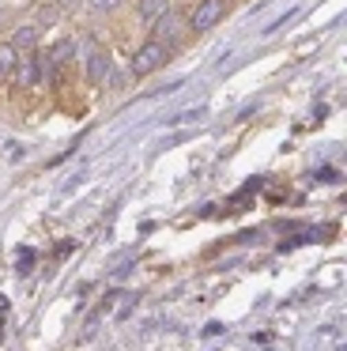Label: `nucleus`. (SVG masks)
I'll return each mask as SVG.
<instances>
[{
    "mask_svg": "<svg viewBox=\"0 0 347 351\" xmlns=\"http://www.w3.org/2000/svg\"><path fill=\"white\" fill-rule=\"evenodd\" d=\"M166 61H170V49H166L163 42L147 38V42H143V46L132 53V64H128V72H132L136 80H143V76H151V72H158Z\"/></svg>",
    "mask_w": 347,
    "mask_h": 351,
    "instance_id": "obj_1",
    "label": "nucleus"
},
{
    "mask_svg": "<svg viewBox=\"0 0 347 351\" xmlns=\"http://www.w3.org/2000/svg\"><path fill=\"white\" fill-rule=\"evenodd\" d=\"M42 72H45L42 57H27V61L15 64V84H19V87H34L38 80H42Z\"/></svg>",
    "mask_w": 347,
    "mask_h": 351,
    "instance_id": "obj_4",
    "label": "nucleus"
},
{
    "mask_svg": "<svg viewBox=\"0 0 347 351\" xmlns=\"http://www.w3.org/2000/svg\"><path fill=\"white\" fill-rule=\"evenodd\" d=\"M121 0H87V12H95V16H106V12H113Z\"/></svg>",
    "mask_w": 347,
    "mask_h": 351,
    "instance_id": "obj_10",
    "label": "nucleus"
},
{
    "mask_svg": "<svg viewBox=\"0 0 347 351\" xmlns=\"http://www.w3.org/2000/svg\"><path fill=\"white\" fill-rule=\"evenodd\" d=\"M166 8H170V0H140V4H136V16H140L143 23L151 27V23H155V19L163 16Z\"/></svg>",
    "mask_w": 347,
    "mask_h": 351,
    "instance_id": "obj_6",
    "label": "nucleus"
},
{
    "mask_svg": "<svg viewBox=\"0 0 347 351\" xmlns=\"http://www.w3.org/2000/svg\"><path fill=\"white\" fill-rule=\"evenodd\" d=\"M60 16H64L60 4H42V8H38V27H57Z\"/></svg>",
    "mask_w": 347,
    "mask_h": 351,
    "instance_id": "obj_9",
    "label": "nucleus"
},
{
    "mask_svg": "<svg viewBox=\"0 0 347 351\" xmlns=\"http://www.w3.org/2000/svg\"><path fill=\"white\" fill-rule=\"evenodd\" d=\"M151 27H155V42H163V46L170 49V53H174V49H178L181 34H185V31H181V27H185V19H181V16H178V12H174V8H166L163 16H158L155 23H151Z\"/></svg>",
    "mask_w": 347,
    "mask_h": 351,
    "instance_id": "obj_3",
    "label": "nucleus"
},
{
    "mask_svg": "<svg viewBox=\"0 0 347 351\" xmlns=\"http://www.w3.org/2000/svg\"><path fill=\"white\" fill-rule=\"evenodd\" d=\"M12 46L15 49H34L38 46V27H19V31H15V38H12Z\"/></svg>",
    "mask_w": 347,
    "mask_h": 351,
    "instance_id": "obj_8",
    "label": "nucleus"
},
{
    "mask_svg": "<svg viewBox=\"0 0 347 351\" xmlns=\"http://www.w3.org/2000/svg\"><path fill=\"white\" fill-rule=\"evenodd\" d=\"M223 16H226V0H196L193 16H189V31L204 34V31H211Z\"/></svg>",
    "mask_w": 347,
    "mask_h": 351,
    "instance_id": "obj_2",
    "label": "nucleus"
},
{
    "mask_svg": "<svg viewBox=\"0 0 347 351\" xmlns=\"http://www.w3.org/2000/svg\"><path fill=\"white\" fill-rule=\"evenodd\" d=\"M15 64H19V49H15L12 42H0V80L12 76Z\"/></svg>",
    "mask_w": 347,
    "mask_h": 351,
    "instance_id": "obj_7",
    "label": "nucleus"
},
{
    "mask_svg": "<svg viewBox=\"0 0 347 351\" xmlns=\"http://www.w3.org/2000/svg\"><path fill=\"white\" fill-rule=\"evenodd\" d=\"M110 69H113V61H110V53L106 49H95V53L87 57V80L91 84H106V76H110Z\"/></svg>",
    "mask_w": 347,
    "mask_h": 351,
    "instance_id": "obj_5",
    "label": "nucleus"
}]
</instances>
